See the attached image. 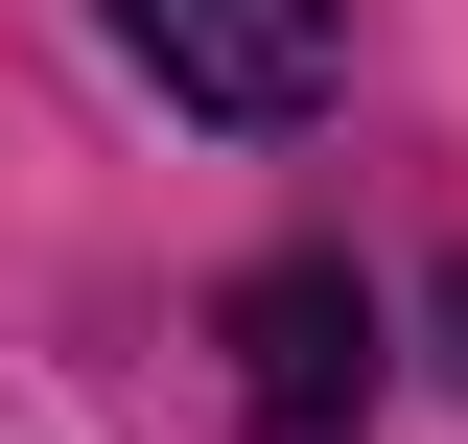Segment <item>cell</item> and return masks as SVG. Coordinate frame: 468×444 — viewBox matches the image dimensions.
I'll use <instances>...</instances> for the list:
<instances>
[{"label": "cell", "instance_id": "obj_3", "mask_svg": "<svg viewBox=\"0 0 468 444\" xmlns=\"http://www.w3.org/2000/svg\"><path fill=\"white\" fill-rule=\"evenodd\" d=\"M445 328H468V258H445Z\"/></svg>", "mask_w": 468, "mask_h": 444}, {"label": "cell", "instance_id": "obj_2", "mask_svg": "<svg viewBox=\"0 0 468 444\" xmlns=\"http://www.w3.org/2000/svg\"><path fill=\"white\" fill-rule=\"evenodd\" d=\"M117 48L165 70L187 117H304L351 70V0H117Z\"/></svg>", "mask_w": 468, "mask_h": 444}, {"label": "cell", "instance_id": "obj_1", "mask_svg": "<svg viewBox=\"0 0 468 444\" xmlns=\"http://www.w3.org/2000/svg\"><path fill=\"white\" fill-rule=\"evenodd\" d=\"M211 351H234V421H258V444H351V421H375V280H351V258H258L211 304Z\"/></svg>", "mask_w": 468, "mask_h": 444}]
</instances>
